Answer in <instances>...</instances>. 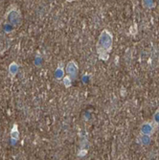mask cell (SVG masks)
<instances>
[{"mask_svg":"<svg viewBox=\"0 0 159 160\" xmlns=\"http://www.w3.org/2000/svg\"><path fill=\"white\" fill-rule=\"evenodd\" d=\"M112 44H113V36L108 30L105 29L100 34L96 45L97 54L100 60L106 62L109 59V54L112 50Z\"/></svg>","mask_w":159,"mask_h":160,"instance_id":"cell-1","label":"cell"},{"mask_svg":"<svg viewBox=\"0 0 159 160\" xmlns=\"http://www.w3.org/2000/svg\"><path fill=\"white\" fill-rule=\"evenodd\" d=\"M5 18L8 21V23L14 28L19 27L22 23L21 12L17 5L11 6V8L7 11V12L5 14Z\"/></svg>","mask_w":159,"mask_h":160,"instance_id":"cell-2","label":"cell"},{"mask_svg":"<svg viewBox=\"0 0 159 160\" xmlns=\"http://www.w3.org/2000/svg\"><path fill=\"white\" fill-rule=\"evenodd\" d=\"M65 72H66L67 76L69 78H71L72 81H74L77 78L78 74H79V65H78V63L74 60L68 62V63L66 64V67H65Z\"/></svg>","mask_w":159,"mask_h":160,"instance_id":"cell-3","label":"cell"},{"mask_svg":"<svg viewBox=\"0 0 159 160\" xmlns=\"http://www.w3.org/2000/svg\"><path fill=\"white\" fill-rule=\"evenodd\" d=\"M19 71V65L16 62H12L9 67H8V74H9V77L11 79H13L14 77H16Z\"/></svg>","mask_w":159,"mask_h":160,"instance_id":"cell-4","label":"cell"},{"mask_svg":"<svg viewBox=\"0 0 159 160\" xmlns=\"http://www.w3.org/2000/svg\"><path fill=\"white\" fill-rule=\"evenodd\" d=\"M11 139L12 143H16L19 139V130H18V126L17 123H14L12 128H11V133H10Z\"/></svg>","mask_w":159,"mask_h":160,"instance_id":"cell-5","label":"cell"},{"mask_svg":"<svg viewBox=\"0 0 159 160\" xmlns=\"http://www.w3.org/2000/svg\"><path fill=\"white\" fill-rule=\"evenodd\" d=\"M64 78V68L63 64L62 62L59 63V65L57 66V69L55 70V79L57 81L62 80Z\"/></svg>","mask_w":159,"mask_h":160,"instance_id":"cell-6","label":"cell"},{"mask_svg":"<svg viewBox=\"0 0 159 160\" xmlns=\"http://www.w3.org/2000/svg\"><path fill=\"white\" fill-rule=\"evenodd\" d=\"M142 132L144 134L146 135H149V134H152V132H153V128L152 126L151 123H145L142 127Z\"/></svg>","mask_w":159,"mask_h":160,"instance_id":"cell-7","label":"cell"},{"mask_svg":"<svg viewBox=\"0 0 159 160\" xmlns=\"http://www.w3.org/2000/svg\"><path fill=\"white\" fill-rule=\"evenodd\" d=\"M72 82H73V81H72V79L69 78L67 75L64 76V78L62 79V83L64 84V86L66 87V88H69V87L72 85Z\"/></svg>","mask_w":159,"mask_h":160,"instance_id":"cell-8","label":"cell"},{"mask_svg":"<svg viewBox=\"0 0 159 160\" xmlns=\"http://www.w3.org/2000/svg\"><path fill=\"white\" fill-rule=\"evenodd\" d=\"M154 120H155L156 122H159V110L154 114Z\"/></svg>","mask_w":159,"mask_h":160,"instance_id":"cell-9","label":"cell"}]
</instances>
